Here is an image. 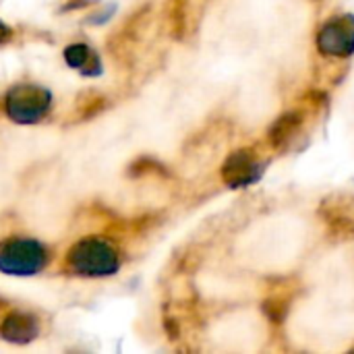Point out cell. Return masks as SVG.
<instances>
[{
    "label": "cell",
    "mask_w": 354,
    "mask_h": 354,
    "mask_svg": "<svg viewBox=\"0 0 354 354\" xmlns=\"http://www.w3.org/2000/svg\"><path fill=\"white\" fill-rule=\"evenodd\" d=\"M64 60L68 66L77 68L81 75L95 77L102 73V62L100 56L85 44H73L64 50Z\"/></svg>",
    "instance_id": "8"
},
{
    "label": "cell",
    "mask_w": 354,
    "mask_h": 354,
    "mask_svg": "<svg viewBox=\"0 0 354 354\" xmlns=\"http://www.w3.org/2000/svg\"><path fill=\"white\" fill-rule=\"evenodd\" d=\"M261 309H263V313H266V317H268L270 322L282 324V322L288 317L290 305H288V301H286L284 297H270V299L263 301Z\"/></svg>",
    "instance_id": "10"
},
{
    "label": "cell",
    "mask_w": 354,
    "mask_h": 354,
    "mask_svg": "<svg viewBox=\"0 0 354 354\" xmlns=\"http://www.w3.org/2000/svg\"><path fill=\"white\" fill-rule=\"evenodd\" d=\"M187 4H189V0H170L168 2L170 31L176 39H183L187 33Z\"/></svg>",
    "instance_id": "9"
},
{
    "label": "cell",
    "mask_w": 354,
    "mask_h": 354,
    "mask_svg": "<svg viewBox=\"0 0 354 354\" xmlns=\"http://www.w3.org/2000/svg\"><path fill=\"white\" fill-rule=\"evenodd\" d=\"M301 127H303V114L299 110H288V112L280 114L268 129V143L274 149H282L295 139V135L301 131Z\"/></svg>",
    "instance_id": "7"
},
{
    "label": "cell",
    "mask_w": 354,
    "mask_h": 354,
    "mask_svg": "<svg viewBox=\"0 0 354 354\" xmlns=\"http://www.w3.org/2000/svg\"><path fill=\"white\" fill-rule=\"evenodd\" d=\"M263 174V164L257 158V151L251 147L234 149L222 164L220 176L230 189H245L255 185Z\"/></svg>",
    "instance_id": "5"
},
{
    "label": "cell",
    "mask_w": 354,
    "mask_h": 354,
    "mask_svg": "<svg viewBox=\"0 0 354 354\" xmlns=\"http://www.w3.org/2000/svg\"><path fill=\"white\" fill-rule=\"evenodd\" d=\"M48 251L33 239H8L0 243V272L8 276H35L48 263Z\"/></svg>",
    "instance_id": "2"
},
{
    "label": "cell",
    "mask_w": 354,
    "mask_h": 354,
    "mask_svg": "<svg viewBox=\"0 0 354 354\" xmlns=\"http://www.w3.org/2000/svg\"><path fill=\"white\" fill-rule=\"evenodd\" d=\"M8 37H10V29L0 21V44H2V41H6Z\"/></svg>",
    "instance_id": "11"
},
{
    "label": "cell",
    "mask_w": 354,
    "mask_h": 354,
    "mask_svg": "<svg viewBox=\"0 0 354 354\" xmlns=\"http://www.w3.org/2000/svg\"><path fill=\"white\" fill-rule=\"evenodd\" d=\"M50 104H52L50 91L31 83L10 87L4 97L6 116L19 124H33L41 120L48 114Z\"/></svg>",
    "instance_id": "3"
},
{
    "label": "cell",
    "mask_w": 354,
    "mask_h": 354,
    "mask_svg": "<svg viewBox=\"0 0 354 354\" xmlns=\"http://www.w3.org/2000/svg\"><path fill=\"white\" fill-rule=\"evenodd\" d=\"M317 50L330 58H348L354 54V15H336L317 31Z\"/></svg>",
    "instance_id": "4"
},
{
    "label": "cell",
    "mask_w": 354,
    "mask_h": 354,
    "mask_svg": "<svg viewBox=\"0 0 354 354\" xmlns=\"http://www.w3.org/2000/svg\"><path fill=\"white\" fill-rule=\"evenodd\" d=\"M39 334V322L27 313H10L0 324V336L10 344H29Z\"/></svg>",
    "instance_id": "6"
},
{
    "label": "cell",
    "mask_w": 354,
    "mask_h": 354,
    "mask_svg": "<svg viewBox=\"0 0 354 354\" xmlns=\"http://www.w3.org/2000/svg\"><path fill=\"white\" fill-rule=\"evenodd\" d=\"M68 268L77 276L85 278H104L112 276L120 268V257L114 245H110L104 239H83L75 243L68 251Z\"/></svg>",
    "instance_id": "1"
}]
</instances>
